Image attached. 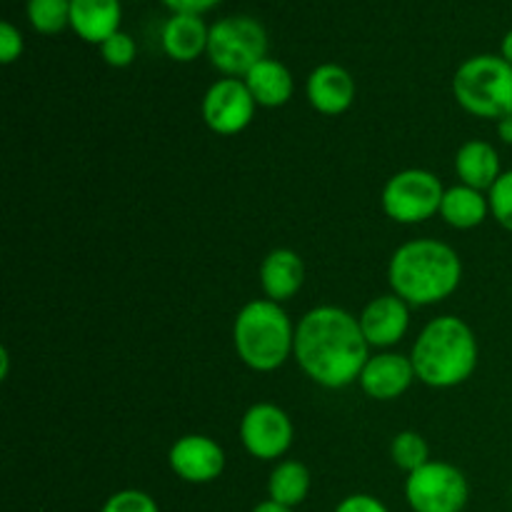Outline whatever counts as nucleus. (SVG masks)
<instances>
[{"mask_svg":"<svg viewBox=\"0 0 512 512\" xmlns=\"http://www.w3.org/2000/svg\"><path fill=\"white\" fill-rule=\"evenodd\" d=\"M445 188L440 178L430 170L408 168L395 173L385 183L380 205L385 215L400 225H418L440 215Z\"/></svg>","mask_w":512,"mask_h":512,"instance_id":"obj_7","label":"nucleus"},{"mask_svg":"<svg viewBox=\"0 0 512 512\" xmlns=\"http://www.w3.org/2000/svg\"><path fill=\"white\" fill-rule=\"evenodd\" d=\"M453 95L475 118H505L512 113V65L503 55H473L455 70Z\"/></svg>","mask_w":512,"mask_h":512,"instance_id":"obj_5","label":"nucleus"},{"mask_svg":"<svg viewBox=\"0 0 512 512\" xmlns=\"http://www.w3.org/2000/svg\"><path fill=\"white\" fill-rule=\"evenodd\" d=\"M390 458L405 473H415L418 468H423L425 463H430V445L415 430H403L393 438L390 443Z\"/></svg>","mask_w":512,"mask_h":512,"instance_id":"obj_23","label":"nucleus"},{"mask_svg":"<svg viewBox=\"0 0 512 512\" xmlns=\"http://www.w3.org/2000/svg\"><path fill=\"white\" fill-rule=\"evenodd\" d=\"M100 512H160V508L148 493L130 488L110 495Z\"/></svg>","mask_w":512,"mask_h":512,"instance_id":"obj_26","label":"nucleus"},{"mask_svg":"<svg viewBox=\"0 0 512 512\" xmlns=\"http://www.w3.org/2000/svg\"><path fill=\"white\" fill-rule=\"evenodd\" d=\"M410 360L428 388H458L478 368V338L465 320L440 315L420 330Z\"/></svg>","mask_w":512,"mask_h":512,"instance_id":"obj_3","label":"nucleus"},{"mask_svg":"<svg viewBox=\"0 0 512 512\" xmlns=\"http://www.w3.org/2000/svg\"><path fill=\"white\" fill-rule=\"evenodd\" d=\"M23 55V35L13 23H0V63L10 65Z\"/></svg>","mask_w":512,"mask_h":512,"instance_id":"obj_27","label":"nucleus"},{"mask_svg":"<svg viewBox=\"0 0 512 512\" xmlns=\"http://www.w3.org/2000/svg\"><path fill=\"white\" fill-rule=\"evenodd\" d=\"M120 0H70V28L80 40L103 45L120 30Z\"/></svg>","mask_w":512,"mask_h":512,"instance_id":"obj_17","label":"nucleus"},{"mask_svg":"<svg viewBox=\"0 0 512 512\" xmlns=\"http://www.w3.org/2000/svg\"><path fill=\"white\" fill-rule=\"evenodd\" d=\"M293 420L273 403H255L240 418V443L253 458L278 460L293 445Z\"/></svg>","mask_w":512,"mask_h":512,"instance_id":"obj_9","label":"nucleus"},{"mask_svg":"<svg viewBox=\"0 0 512 512\" xmlns=\"http://www.w3.org/2000/svg\"><path fill=\"white\" fill-rule=\"evenodd\" d=\"M293 358L320 388L340 390L358 383L370 345L353 313L338 305H318L295 325Z\"/></svg>","mask_w":512,"mask_h":512,"instance_id":"obj_1","label":"nucleus"},{"mask_svg":"<svg viewBox=\"0 0 512 512\" xmlns=\"http://www.w3.org/2000/svg\"><path fill=\"white\" fill-rule=\"evenodd\" d=\"M305 283V265L295 250L275 248L260 263V288L273 303H288Z\"/></svg>","mask_w":512,"mask_h":512,"instance_id":"obj_15","label":"nucleus"},{"mask_svg":"<svg viewBox=\"0 0 512 512\" xmlns=\"http://www.w3.org/2000/svg\"><path fill=\"white\" fill-rule=\"evenodd\" d=\"M310 493V470L300 460H280L268 480V500L283 508H298Z\"/></svg>","mask_w":512,"mask_h":512,"instance_id":"obj_21","label":"nucleus"},{"mask_svg":"<svg viewBox=\"0 0 512 512\" xmlns=\"http://www.w3.org/2000/svg\"><path fill=\"white\" fill-rule=\"evenodd\" d=\"M463 280L460 255L448 243L418 238L403 243L388 263V283L408 305L425 308L448 300Z\"/></svg>","mask_w":512,"mask_h":512,"instance_id":"obj_2","label":"nucleus"},{"mask_svg":"<svg viewBox=\"0 0 512 512\" xmlns=\"http://www.w3.org/2000/svg\"><path fill=\"white\" fill-rule=\"evenodd\" d=\"M205 55L225 78H245L250 68L268 58V33L250 15H228L210 25Z\"/></svg>","mask_w":512,"mask_h":512,"instance_id":"obj_6","label":"nucleus"},{"mask_svg":"<svg viewBox=\"0 0 512 512\" xmlns=\"http://www.w3.org/2000/svg\"><path fill=\"white\" fill-rule=\"evenodd\" d=\"M100 55L108 65L113 68H128L133 65L135 55H138V45H135L133 35H128L125 30H118L115 35H110L103 45H100Z\"/></svg>","mask_w":512,"mask_h":512,"instance_id":"obj_25","label":"nucleus"},{"mask_svg":"<svg viewBox=\"0 0 512 512\" xmlns=\"http://www.w3.org/2000/svg\"><path fill=\"white\" fill-rule=\"evenodd\" d=\"M28 23L40 35H58L70 28V0H28Z\"/></svg>","mask_w":512,"mask_h":512,"instance_id":"obj_22","label":"nucleus"},{"mask_svg":"<svg viewBox=\"0 0 512 512\" xmlns=\"http://www.w3.org/2000/svg\"><path fill=\"white\" fill-rule=\"evenodd\" d=\"M170 470L193 485L213 483L225 470V450L208 435H183L168 453Z\"/></svg>","mask_w":512,"mask_h":512,"instance_id":"obj_11","label":"nucleus"},{"mask_svg":"<svg viewBox=\"0 0 512 512\" xmlns=\"http://www.w3.org/2000/svg\"><path fill=\"white\" fill-rule=\"evenodd\" d=\"M335 512H390V510L385 508V503H380L378 498H373V495L358 493V495H348L345 500H340Z\"/></svg>","mask_w":512,"mask_h":512,"instance_id":"obj_28","label":"nucleus"},{"mask_svg":"<svg viewBox=\"0 0 512 512\" xmlns=\"http://www.w3.org/2000/svg\"><path fill=\"white\" fill-rule=\"evenodd\" d=\"M165 8H170V13H193L203 15L208 10H213L220 0H163Z\"/></svg>","mask_w":512,"mask_h":512,"instance_id":"obj_29","label":"nucleus"},{"mask_svg":"<svg viewBox=\"0 0 512 512\" xmlns=\"http://www.w3.org/2000/svg\"><path fill=\"white\" fill-rule=\"evenodd\" d=\"M500 55H503V58L512 65V30H508V33H505L503 43H500Z\"/></svg>","mask_w":512,"mask_h":512,"instance_id":"obj_32","label":"nucleus"},{"mask_svg":"<svg viewBox=\"0 0 512 512\" xmlns=\"http://www.w3.org/2000/svg\"><path fill=\"white\" fill-rule=\"evenodd\" d=\"M498 138L503 140L505 145H512V113L498 120Z\"/></svg>","mask_w":512,"mask_h":512,"instance_id":"obj_30","label":"nucleus"},{"mask_svg":"<svg viewBox=\"0 0 512 512\" xmlns=\"http://www.w3.org/2000/svg\"><path fill=\"white\" fill-rule=\"evenodd\" d=\"M415 378L418 375H415L410 355L380 350L378 355H370L358 383L368 398L388 403V400H398L400 395L408 393Z\"/></svg>","mask_w":512,"mask_h":512,"instance_id":"obj_12","label":"nucleus"},{"mask_svg":"<svg viewBox=\"0 0 512 512\" xmlns=\"http://www.w3.org/2000/svg\"><path fill=\"white\" fill-rule=\"evenodd\" d=\"M233 345L240 363L255 373L283 368L295 350V325L283 305L268 298L250 300L233 323Z\"/></svg>","mask_w":512,"mask_h":512,"instance_id":"obj_4","label":"nucleus"},{"mask_svg":"<svg viewBox=\"0 0 512 512\" xmlns=\"http://www.w3.org/2000/svg\"><path fill=\"white\" fill-rule=\"evenodd\" d=\"M490 215V200L483 190L470 185H453L445 188L443 203H440V218L455 230H473L485 223Z\"/></svg>","mask_w":512,"mask_h":512,"instance_id":"obj_20","label":"nucleus"},{"mask_svg":"<svg viewBox=\"0 0 512 512\" xmlns=\"http://www.w3.org/2000/svg\"><path fill=\"white\" fill-rule=\"evenodd\" d=\"M360 328L370 348L388 350L405 338L410 328V305L395 293L378 295L360 313Z\"/></svg>","mask_w":512,"mask_h":512,"instance_id":"obj_13","label":"nucleus"},{"mask_svg":"<svg viewBox=\"0 0 512 512\" xmlns=\"http://www.w3.org/2000/svg\"><path fill=\"white\" fill-rule=\"evenodd\" d=\"M253 512H293V510H290V508H283V505L273 503V500H263V503L255 505Z\"/></svg>","mask_w":512,"mask_h":512,"instance_id":"obj_31","label":"nucleus"},{"mask_svg":"<svg viewBox=\"0 0 512 512\" xmlns=\"http://www.w3.org/2000/svg\"><path fill=\"white\" fill-rule=\"evenodd\" d=\"M305 95L323 115H343L355 100V80L343 65L323 63L308 75Z\"/></svg>","mask_w":512,"mask_h":512,"instance_id":"obj_14","label":"nucleus"},{"mask_svg":"<svg viewBox=\"0 0 512 512\" xmlns=\"http://www.w3.org/2000/svg\"><path fill=\"white\" fill-rule=\"evenodd\" d=\"M470 485L455 465L430 460L405 480V500L413 512H463Z\"/></svg>","mask_w":512,"mask_h":512,"instance_id":"obj_8","label":"nucleus"},{"mask_svg":"<svg viewBox=\"0 0 512 512\" xmlns=\"http://www.w3.org/2000/svg\"><path fill=\"white\" fill-rule=\"evenodd\" d=\"M243 80L260 108H280L295 93L293 73L275 58L260 60L255 68L248 70Z\"/></svg>","mask_w":512,"mask_h":512,"instance_id":"obj_19","label":"nucleus"},{"mask_svg":"<svg viewBox=\"0 0 512 512\" xmlns=\"http://www.w3.org/2000/svg\"><path fill=\"white\" fill-rule=\"evenodd\" d=\"M255 98L243 78H220L205 90L200 115L205 125L218 135H238L253 123Z\"/></svg>","mask_w":512,"mask_h":512,"instance_id":"obj_10","label":"nucleus"},{"mask_svg":"<svg viewBox=\"0 0 512 512\" xmlns=\"http://www.w3.org/2000/svg\"><path fill=\"white\" fill-rule=\"evenodd\" d=\"M490 200V215L498 220L500 228L512 233V170H505L493 188L488 190Z\"/></svg>","mask_w":512,"mask_h":512,"instance_id":"obj_24","label":"nucleus"},{"mask_svg":"<svg viewBox=\"0 0 512 512\" xmlns=\"http://www.w3.org/2000/svg\"><path fill=\"white\" fill-rule=\"evenodd\" d=\"M8 368H10V355L8 348L0 350V380H8Z\"/></svg>","mask_w":512,"mask_h":512,"instance_id":"obj_33","label":"nucleus"},{"mask_svg":"<svg viewBox=\"0 0 512 512\" xmlns=\"http://www.w3.org/2000/svg\"><path fill=\"white\" fill-rule=\"evenodd\" d=\"M210 25H205L203 15L173 13L160 30V45L165 55L175 63H193L200 55L208 53Z\"/></svg>","mask_w":512,"mask_h":512,"instance_id":"obj_16","label":"nucleus"},{"mask_svg":"<svg viewBox=\"0 0 512 512\" xmlns=\"http://www.w3.org/2000/svg\"><path fill=\"white\" fill-rule=\"evenodd\" d=\"M455 173L463 185L488 193L505 170L493 145L485 143V140H468L455 153Z\"/></svg>","mask_w":512,"mask_h":512,"instance_id":"obj_18","label":"nucleus"}]
</instances>
